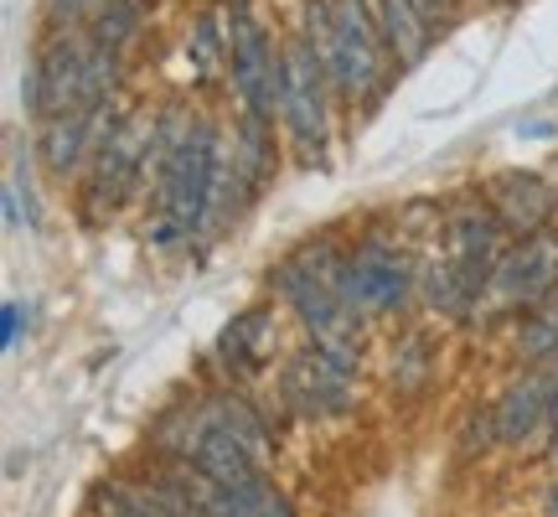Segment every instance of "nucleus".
I'll return each instance as SVG.
<instances>
[{
	"mask_svg": "<svg viewBox=\"0 0 558 517\" xmlns=\"http://www.w3.org/2000/svg\"><path fill=\"white\" fill-rule=\"evenodd\" d=\"M341 264H347V254H337L326 239H311V243H300L290 258H279L269 285H275V296L295 311V321L305 326L311 347H320L326 358L347 362V368H357L362 362V321L352 316L347 300L337 296Z\"/></svg>",
	"mask_w": 558,
	"mask_h": 517,
	"instance_id": "nucleus-1",
	"label": "nucleus"
},
{
	"mask_svg": "<svg viewBox=\"0 0 558 517\" xmlns=\"http://www.w3.org/2000/svg\"><path fill=\"white\" fill-rule=\"evenodd\" d=\"M222 156H228V145H222L218 124L207 115H192L186 135L166 151V160L156 171V223H150V239L160 249H177L181 239L213 228Z\"/></svg>",
	"mask_w": 558,
	"mask_h": 517,
	"instance_id": "nucleus-2",
	"label": "nucleus"
},
{
	"mask_svg": "<svg viewBox=\"0 0 558 517\" xmlns=\"http://www.w3.org/2000/svg\"><path fill=\"white\" fill-rule=\"evenodd\" d=\"M300 37L326 62L341 104H373L383 94L388 52L367 0H300Z\"/></svg>",
	"mask_w": 558,
	"mask_h": 517,
	"instance_id": "nucleus-3",
	"label": "nucleus"
},
{
	"mask_svg": "<svg viewBox=\"0 0 558 517\" xmlns=\"http://www.w3.org/2000/svg\"><path fill=\"white\" fill-rule=\"evenodd\" d=\"M331 73L316 58V47L300 37L279 41V130L290 135L295 156L305 166L326 160V135H331Z\"/></svg>",
	"mask_w": 558,
	"mask_h": 517,
	"instance_id": "nucleus-4",
	"label": "nucleus"
},
{
	"mask_svg": "<svg viewBox=\"0 0 558 517\" xmlns=\"http://www.w3.org/2000/svg\"><path fill=\"white\" fill-rule=\"evenodd\" d=\"M228 88L248 120H279V47L248 5H228Z\"/></svg>",
	"mask_w": 558,
	"mask_h": 517,
	"instance_id": "nucleus-5",
	"label": "nucleus"
},
{
	"mask_svg": "<svg viewBox=\"0 0 558 517\" xmlns=\"http://www.w3.org/2000/svg\"><path fill=\"white\" fill-rule=\"evenodd\" d=\"M414 264L403 258V249H393L388 239H367L357 243L347 264H341V279H337V296L347 300V311L357 321L367 316H399L409 296H414Z\"/></svg>",
	"mask_w": 558,
	"mask_h": 517,
	"instance_id": "nucleus-6",
	"label": "nucleus"
},
{
	"mask_svg": "<svg viewBox=\"0 0 558 517\" xmlns=\"http://www.w3.org/2000/svg\"><path fill=\"white\" fill-rule=\"evenodd\" d=\"M88 58H94V41L78 37L73 26H58V32L37 47L32 68H26V83H21L26 115L37 124H47V120H58V115H68V109H78Z\"/></svg>",
	"mask_w": 558,
	"mask_h": 517,
	"instance_id": "nucleus-7",
	"label": "nucleus"
},
{
	"mask_svg": "<svg viewBox=\"0 0 558 517\" xmlns=\"http://www.w3.org/2000/svg\"><path fill=\"white\" fill-rule=\"evenodd\" d=\"M156 166V120H109L99 140V156L88 160V207L114 213L130 202L140 177Z\"/></svg>",
	"mask_w": 558,
	"mask_h": 517,
	"instance_id": "nucleus-8",
	"label": "nucleus"
},
{
	"mask_svg": "<svg viewBox=\"0 0 558 517\" xmlns=\"http://www.w3.org/2000/svg\"><path fill=\"white\" fill-rule=\"evenodd\" d=\"M558 296V228L522 239L501 254L497 275L486 285V316H527L543 300Z\"/></svg>",
	"mask_w": 558,
	"mask_h": 517,
	"instance_id": "nucleus-9",
	"label": "nucleus"
},
{
	"mask_svg": "<svg viewBox=\"0 0 558 517\" xmlns=\"http://www.w3.org/2000/svg\"><path fill=\"white\" fill-rule=\"evenodd\" d=\"M501 254H507V228L486 202H456L445 213V264L456 269V279L476 305L486 300V285L497 275Z\"/></svg>",
	"mask_w": 558,
	"mask_h": 517,
	"instance_id": "nucleus-10",
	"label": "nucleus"
},
{
	"mask_svg": "<svg viewBox=\"0 0 558 517\" xmlns=\"http://www.w3.org/2000/svg\"><path fill=\"white\" fill-rule=\"evenodd\" d=\"M279 394H284V409H295L300 419L347 414V409H352V394H357V368L326 358L320 347H305L300 358L284 362Z\"/></svg>",
	"mask_w": 558,
	"mask_h": 517,
	"instance_id": "nucleus-11",
	"label": "nucleus"
},
{
	"mask_svg": "<svg viewBox=\"0 0 558 517\" xmlns=\"http://www.w3.org/2000/svg\"><path fill=\"white\" fill-rule=\"evenodd\" d=\"M486 207L497 213V223L507 228V239H538L554 228L558 213V192L554 181L538 177V171H497L486 181Z\"/></svg>",
	"mask_w": 558,
	"mask_h": 517,
	"instance_id": "nucleus-12",
	"label": "nucleus"
},
{
	"mask_svg": "<svg viewBox=\"0 0 558 517\" xmlns=\"http://www.w3.org/2000/svg\"><path fill=\"white\" fill-rule=\"evenodd\" d=\"M554 373H558V362L527 368V373H518V378L492 398L501 445H527L538 430H548V409H554Z\"/></svg>",
	"mask_w": 558,
	"mask_h": 517,
	"instance_id": "nucleus-13",
	"label": "nucleus"
},
{
	"mask_svg": "<svg viewBox=\"0 0 558 517\" xmlns=\"http://www.w3.org/2000/svg\"><path fill=\"white\" fill-rule=\"evenodd\" d=\"M114 120V104L109 109H68L58 120H47L37 130V156L47 160L52 177H73L83 160L99 156V140Z\"/></svg>",
	"mask_w": 558,
	"mask_h": 517,
	"instance_id": "nucleus-14",
	"label": "nucleus"
},
{
	"mask_svg": "<svg viewBox=\"0 0 558 517\" xmlns=\"http://www.w3.org/2000/svg\"><path fill=\"white\" fill-rule=\"evenodd\" d=\"M373 5V21H378V37H383V52L393 68H414L424 52H429V37L435 26L418 16L409 0H367Z\"/></svg>",
	"mask_w": 558,
	"mask_h": 517,
	"instance_id": "nucleus-15",
	"label": "nucleus"
},
{
	"mask_svg": "<svg viewBox=\"0 0 558 517\" xmlns=\"http://www.w3.org/2000/svg\"><path fill=\"white\" fill-rule=\"evenodd\" d=\"M269 341H275V316H269V305H254V311L228 321V332L218 337V358L228 362L233 378H248L269 358Z\"/></svg>",
	"mask_w": 558,
	"mask_h": 517,
	"instance_id": "nucleus-16",
	"label": "nucleus"
},
{
	"mask_svg": "<svg viewBox=\"0 0 558 517\" xmlns=\"http://www.w3.org/2000/svg\"><path fill=\"white\" fill-rule=\"evenodd\" d=\"M207 409H213V419H218L228 435H239L254 456H269V445H275V430L264 424V414L248 404L243 394H233V388H222V394H207Z\"/></svg>",
	"mask_w": 558,
	"mask_h": 517,
	"instance_id": "nucleus-17",
	"label": "nucleus"
},
{
	"mask_svg": "<svg viewBox=\"0 0 558 517\" xmlns=\"http://www.w3.org/2000/svg\"><path fill=\"white\" fill-rule=\"evenodd\" d=\"M135 37H140V5L135 0H104L99 11H94V21H88V41L114 62L130 52Z\"/></svg>",
	"mask_w": 558,
	"mask_h": 517,
	"instance_id": "nucleus-18",
	"label": "nucleus"
},
{
	"mask_svg": "<svg viewBox=\"0 0 558 517\" xmlns=\"http://www.w3.org/2000/svg\"><path fill=\"white\" fill-rule=\"evenodd\" d=\"M518 358L527 362V368L558 362V296H554V300H543L538 311H527V316H522Z\"/></svg>",
	"mask_w": 558,
	"mask_h": 517,
	"instance_id": "nucleus-19",
	"label": "nucleus"
},
{
	"mask_svg": "<svg viewBox=\"0 0 558 517\" xmlns=\"http://www.w3.org/2000/svg\"><path fill=\"white\" fill-rule=\"evenodd\" d=\"M424 378H429V341L418 337V332H409V337L393 347V388H399V394H418Z\"/></svg>",
	"mask_w": 558,
	"mask_h": 517,
	"instance_id": "nucleus-20",
	"label": "nucleus"
},
{
	"mask_svg": "<svg viewBox=\"0 0 558 517\" xmlns=\"http://www.w3.org/2000/svg\"><path fill=\"white\" fill-rule=\"evenodd\" d=\"M492 445H501L497 440V414H492V404H476V409L465 414V424H460V460L486 456Z\"/></svg>",
	"mask_w": 558,
	"mask_h": 517,
	"instance_id": "nucleus-21",
	"label": "nucleus"
},
{
	"mask_svg": "<svg viewBox=\"0 0 558 517\" xmlns=\"http://www.w3.org/2000/svg\"><path fill=\"white\" fill-rule=\"evenodd\" d=\"M41 5H47V21H52V26H78L83 16L99 11L104 0H41Z\"/></svg>",
	"mask_w": 558,
	"mask_h": 517,
	"instance_id": "nucleus-22",
	"label": "nucleus"
},
{
	"mask_svg": "<svg viewBox=\"0 0 558 517\" xmlns=\"http://www.w3.org/2000/svg\"><path fill=\"white\" fill-rule=\"evenodd\" d=\"M26 218H32V228H37V207H32V202H26ZM5 223L21 228V177L5 181Z\"/></svg>",
	"mask_w": 558,
	"mask_h": 517,
	"instance_id": "nucleus-23",
	"label": "nucleus"
},
{
	"mask_svg": "<svg viewBox=\"0 0 558 517\" xmlns=\"http://www.w3.org/2000/svg\"><path fill=\"white\" fill-rule=\"evenodd\" d=\"M409 5H414V11L429 21V26H439V21L450 16V0H409Z\"/></svg>",
	"mask_w": 558,
	"mask_h": 517,
	"instance_id": "nucleus-24",
	"label": "nucleus"
},
{
	"mask_svg": "<svg viewBox=\"0 0 558 517\" xmlns=\"http://www.w3.org/2000/svg\"><path fill=\"white\" fill-rule=\"evenodd\" d=\"M16 332H21V305L11 300L5 305V347H16Z\"/></svg>",
	"mask_w": 558,
	"mask_h": 517,
	"instance_id": "nucleus-25",
	"label": "nucleus"
},
{
	"mask_svg": "<svg viewBox=\"0 0 558 517\" xmlns=\"http://www.w3.org/2000/svg\"><path fill=\"white\" fill-rule=\"evenodd\" d=\"M543 513H548V517H558V477L548 481V492H543Z\"/></svg>",
	"mask_w": 558,
	"mask_h": 517,
	"instance_id": "nucleus-26",
	"label": "nucleus"
},
{
	"mask_svg": "<svg viewBox=\"0 0 558 517\" xmlns=\"http://www.w3.org/2000/svg\"><path fill=\"white\" fill-rule=\"evenodd\" d=\"M558 430V373H554V409H548V435Z\"/></svg>",
	"mask_w": 558,
	"mask_h": 517,
	"instance_id": "nucleus-27",
	"label": "nucleus"
},
{
	"mask_svg": "<svg viewBox=\"0 0 558 517\" xmlns=\"http://www.w3.org/2000/svg\"><path fill=\"white\" fill-rule=\"evenodd\" d=\"M543 456H548V466H554V471H558V430H554V435H548V450H543Z\"/></svg>",
	"mask_w": 558,
	"mask_h": 517,
	"instance_id": "nucleus-28",
	"label": "nucleus"
},
{
	"mask_svg": "<svg viewBox=\"0 0 558 517\" xmlns=\"http://www.w3.org/2000/svg\"><path fill=\"white\" fill-rule=\"evenodd\" d=\"M228 5H239V0H228Z\"/></svg>",
	"mask_w": 558,
	"mask_h": 517,
	"instance_id": "nucleus-29",
	"label": "nucleus"
}]
</instances>
